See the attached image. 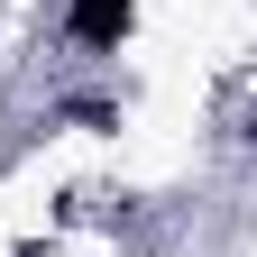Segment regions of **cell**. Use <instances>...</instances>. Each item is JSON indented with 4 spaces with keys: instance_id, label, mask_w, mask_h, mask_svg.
Returning <instances> with one entry per match:
<instances>
[{
    "instance_id": "obj_1",
    "label": "cell",
    "mask_w": 257,
    "mask_h": 257,
    "mask_svg": "<svg viewBox=\"0 0 257 257\" xmlns=\"http://www.w3.org/2000/svg\"><path fill=\"white\" fill-rule=\"evenodd\" d=\"M128 19H138V0H64V28H74V46H119Z\"/></svg>"
},
{
    "instance_id": "obj_2",
    "label": "cell",
    "mask_w": 257,
    "mask_h": 257,
    "mask_svg": "<svg viewBox=\"0 0 257 257\" xmlns=\"http://www.w3.org/2000/svg\"><path fill=\"white\" fill-rule=\"evenodd\" d=\"M248 138H257V119H248Z\"/></svg>"
}]
</instances>
